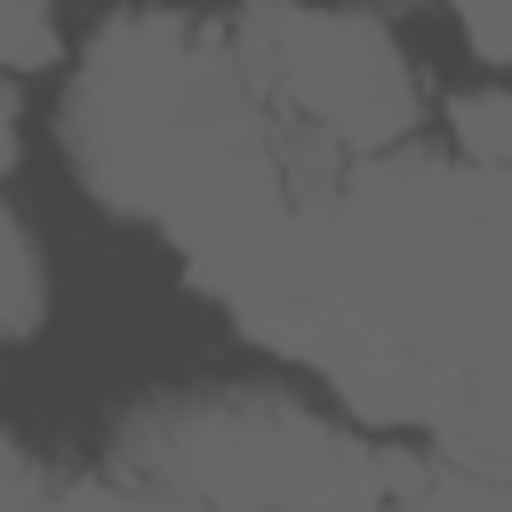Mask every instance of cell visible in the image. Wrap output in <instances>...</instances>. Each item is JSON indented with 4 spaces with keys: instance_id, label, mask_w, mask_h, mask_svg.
Returning <instances> with one entry per match:
<instances>
[{
    "instance_id": "obj_3",
    "label": "cell",
    "mask_w": 512,
    "mask_h": 512,
    "mask_svg": "<svg viewBox=\"0 0 512 512\" xmlns=\"http://www.w3.org/2000/svg\"><path fill=\"white\" fill-rule=\"evenodd\" d=\"M384 512H512V488L488 472H424L384 456Z\"/></svg>"
},
{
    "instance_id": "obj_6",
    "label": "cell",
    "mask_w": 512,
    "mask_h": 512,
    "mask_svg": "<svg viewBox=\"0 0 512 512\" xmlns=\"http://www.w3.org/2000/svg\"><path fill=\"white\" fill-rule=\"evenodd\" d=\"M8 280H16V296H8V328L24 336V328H32V240H24V224H8Z\"/></svg>"
},
{
    "instance_id": "obj_5",
    "label": "cell",
    "mask_w": 512,
    "mask_h": 512,
    "mask_svg": "<svg viewBox=\"0 0 512 512\" xmlns=\"http://www.w3.org/2000/svg\"><path fill=\"white\" fill-rule=\"evenodd\" d=\"M456 16L488 64H512V0H456Z\"/></svg>"
},
{
    "instance_id": "obj_4",
    "label": "cell",
    "mask_w": 512,
    "mask_h": 512,
    "mask_svg": "<svg viewBox=\"0 0 512 512\" xmlns=\"http://www.w3.org/2000/svg\"><path fill=\"white\" fill-rule=\"evenodd\" d=\"M456 144L480 160V168H504L512 176V88H488V96H456Z\"/></svg>"
},
{
    "instance_id": "obj_2",
    "label": "cell",
    "mask_w": 512,
    "mask_h": 512,
    "mask_svg": "<svg viewBox=\"0 0 512 512\" xmlns=\"http://www.w3.org/2000/svg\"><path fill=\"white\" fill-rule=\"evenodd\" d=\"M248 72L264 96H280L312 136L336 144H392L416 120V80L376 16L352 8H296L264 0L248 8Z\"/></svg>"
},
{
    "instance_id": "obj_1",
    "label": "cell",
    "mask_w": 512,
    "mask_h": 512,
    "mask_svg": "<svg viewBox=\"0 0 512 512\" xmlns=\"http://www.w3.org/2000/svg\"><path fill=\"white\" fill-rule=\"evenodd\" d=\"M56 136L112 208L168 224L216 296L264 280L320 208V192H304L280 160L248 56L184 16L104 24L72 72Z\"/></svg>"
}]
</instances>
